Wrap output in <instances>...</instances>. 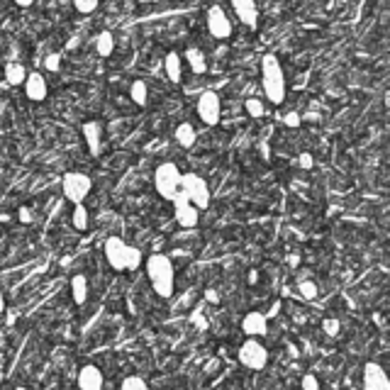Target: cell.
Returning <instances> with one entry per match:
<instances>
[{
    "label": "cell",
    "mask_w": 390,
    "mask_h": 390,
    "mask_svg": "<svg viewBox=\"0 0 390 390\" xmlns=\"http://www.w3.org/2000/svg\"><path fill=\"white\" fill-rule=\"evenodd\" d=\"M298 164L303 166V169H312V156L310 154H300Z\"/></svg>",
    "instance_id": "cell-34"
},
{
    "label": "cell",
    "mask_w": 390,
    "mask_h": 390,
    "mask_svg": "<svg viewBox=\"0 0 390 390\" xmlns=\"http://www.w3.org/2000/svg\"><path fill=\"white\" fill-rule=\"evenodd\" d=\"M181 169L171 161L166 164L156 166V174H154V186H156V193L161 195L164 200H174V195L181 191Z\"/></svg>",
    "instance_id": "cell-3"
},
{
    "label": "cell",
    "mask_w": 390,
    "mask_h": 390,
    "mask_svg": "<svg viewBox=\"0 0 390 390\" xmlns=\"http://www.w3.org/2000/svg\"><path fill=\"white\" fill-rule=\"evenodd\" d=\"M232 5L242 25H247V27L259 25V8H256V0H232Z\"/></svg>",
    "instance_id": "cell-14"
},
{
    "label": "cell",
    "mask_w": 390,
    "mask_h": 390,
    "mask_svg": "<svg viewBox=\"0 0 390 390\" xmlns=\"http://www.w3.org/2000/svg\"><path fill=\"white\" fill-rule=\"evenodd\" d=\"M130 98H132V103L139 105V108H144L147 105V98H149V88H147V83L144 81H135L130 86Z\"/></svg>",
    "instance_id": "cell-22"
},
{
    "label": "cell",
    "mask_w": 390,
    "mask_h": 390,
    "mask_svg": "<svg viewBox=\"0 0 390 390\" xmlns=\"http://www.w3.org/2000/svg\"><path fill=\"white\" fill-rule=\"evenodd\" d=\"M142 264V252L137 247H127V271H137Z\"/></svg>",
    "instance_id": "cell-27"
},
{
    "label": "cell",
    "mask_w": 390,
    "mask_h": 390,
    "mask_svg": "<svg viewBox=\"0 0 390 390\" xmlns=\"http://www.w3.org/2000/svg\"><path fill=\"white\" fill-rule=\"evenodd\" d=\"M261 86L273 105H281L286 100V74H283L281 61L273 54H266L261 59Z\"/></svg>",
    "instance_id": "cell-2"
},
{
    "label": "cell",
    "mask_w": 390,
    "mask_h": 390,
    "mask_svg": "<svg viewBox=\"0 0 390 390\" xmlns=\"http://www.w3.org/2000/svg\"><path fill=\"white\" fill-rule=\"evenodd\" d=\"M208 300H215V303H217V293L215 291H208Z\"/></svg>",
    "instance_id": "cell-38"
},
{
    "label": "cell",
    "mask_w": 390,
    "mask_h": 390,
    "mask_svg": "<svg viewBox=\"0 0 390 390\" xmlns=\"http://www.w3.org/2000/svg\"><path fill=\"white\" fill-rule=\"evenodd\" d=\"M244 110H247L249 117H264V103H261L259 98H247V103H244Z\"/></svg>",
    "instance_id": "cell-25"
},
{
    "label": "cell",
    "mask_w": 390,
    "mask_h": 390,
    "mask_svg": "<svg viewBox=\"0 0 390 390\" xmlns=\"http://www.w3.org/2000/svg\"><path fill=\"white\" fill-rule=\"evenodd\" d=\"M283 122H286L288 127H300V115L298 113H288V115H283Z\"/></svg>",
    "instance_id": "cell-33"
},
{
    "label": "cell",
    "mask_w": 390,
    "mask_h": 390,
    "mask_svg": "<svg viewBox=\"0 0 390 390\" xmlns=\"http://www.w3.org/2000/svg\"><path fill=\"white\" fill-rule=\"evenodd\" d=\"M303 390H322L320 381H317L312 373H305V376H303Z\"/></svg>",
    "instance_id": "cell-31"
},
{
    "label": "cell",
    "mask_w": 390,
    "mask_h": 390,
    "mask_svg": "<svg viewBox=\"0 0 390 390\" xmlns=\"http://www.w3.org/2000/svg\"><path fill=\"white\" fill-rule=\"evenodd\" d=\"M5 78H8V83L10 86H22L25 83V78H27V71H25V66L22 64H8L5 66Z\"/></svg>",
    "instance_id": "cell-21"
},
{
    "label": "cell",
    "mask_w": 390,
    "mask_h": 390,
    "mask_svg": "<svg viewBox=\"0 0 390 390\" xmlns=\"http://www.w3.org/2000/svg\"><path fill=\"white\" fill-rule=\"evenodd\" d=\"M186 61L188 64H191V69H193V74H205V71H208V59H205V54L200 52L198 47H191L186 52Z\"/></svg>",
    "instance_id": "cell-18"
},
{
    "label": "cell",
    "mask_w": 390,
    "mask_h": 390,
    "mask_svg": "<svg viewBox=\"0 0 390 390\" xmlns=\"http://www.w3.org/2000/svg\"><path fill=\"white\" fill-rule=\"evenodd\" d=\"M364 390H390V381L381 364L369 361L364 366Z\"/></svg>",
    "instance_id": "cell-10"
},
{
    "label": "cell",
    "mask_w": 390,
    "mask_h": 390,
    "mask_svg": "<svg viewBox=\"0 0 390 390\" xmlns=\"http://www.w3.org/2000/svg\"><path fill=\"white\" fill-rule=\"evenodd\" d=\"M127 247L120 237H108L105 239V259L115 271H127Z\"/></svg>",
    "instance_id": "cell-9"
},
{
    "label": "cell",
    "mask_w": 390,
    "mask_h": 390,
    "mask_svg": "<svg viewBox=\"0 0 390 390\" xmlns=\"http://www.w3.org/2000/svg\"><path fill=\"white\" fill-rule=\"evenodd\" d=\"M20 220H22V222H32L30 210H27V208H20Z\"/></svg>",
    "instance_id": "cell-35"
},
{
    "label": "cell",
    "mask_w": 390,
    "mask_h": 390,
    "mask_svg": "<svg viewBox=\"0 0 390 390\" xmlns=\"http://www.w3.org/2000/svg\"><path fill=\"white\" fill-rule=\"evenodd\" d=\"M176 142L181 144L183 149H191L195 144V127L191 122H181V125L176 127Z\"/></svg>",
    "instance_id": "cell-20"
},
{
    "label": "cell",
    "mask_w": 390,
    "mask_h": 390,
    "mask_svg": "<svg viewBox=\"0 0 390 390\" xmlns=\"http://www.w3.org/2000/svg\"><path fill=\"white\" fill-rule=\"evenodd\" d=\"M5 310V295H3V288H0V312Z\"/></svg>",
    "instance_id": "cell-37"
},
{
    "label": "cell",
    "mask_w": 390,
    "mask_h": 390,
    "mask_svg": "<svg viewBox=\"0 0 390 390\" xmlns=\"http://www.w3.org/2000/svg\"><path fill=\"white\" fill-rule=\"evenodd\" d=\"M239 361H242V366H247V369L252 371H264L266 364H269V351H266V347L259 339L249 337L247 342L239 347Z\"/></svg>",
    "instance_id": "cell-5"
},
{
    "label": "cell",
    "mask_w": 390,
    "mask_h": 390,
    "mask_svg": "<svg viewBox=\"0 0 390 390\" xmlns=\"http://www.w3.org/2000/svg\"><path fill=\"white\" fill-rule=\"evenodd\" d=\"M298 293L303 295L305 300L317 298V283H312V281H303V283H298Z\"/></svg>",
    "instance_id": "cell-29"
},
{
    "label": "cell",
    "mask_w": 390,
    "mask_h": 390,
    "mask_svg": "<svg viewBox=\"0 0 390 390\" xmlns=\"http://www.w3.org/2000/svg\"><path fill=\"white\" fill-rule=\"evenodd\" d=\"M98 3L100 0H74V8L81 15H91V13H96L98 10Z\"/></svg>",
    "instance_id": "cell-28"
},
{
    "label": "cell",
    "mask_w": 390,
    "mask_h": 390,
    "mask_svg": "<svg viewBox=\"0 0 390 390\" xmlns=\"http://www.w3.org/2000/svg\"><path fill=\"white\" fill-rule=\"evenodd\" d=\"M15 390H27V388H15Z\"/></svg>",
    "instance_id": "cell-39"
},
{
    "label": "cell",
    "mask_w": 390,
    "mask_h": 390,
    "mask_svg": "<svg viewBox=\"0 0 390 390\" xmlns=\"http://www.w3.org/2000/svg\"><path fill=\"white\" fill-rule=\"evenodd\" d=\"M44 66H47L49 71H59V66H61V59H59V54H49V57L44 59Z\"/></svg>",
    "instance_id": "cell-32"
},
{
    "label": "cell",
    "mask_w": 390,
    "mask_h": 390,
    "mask_svg": "<svg viewBox=\"0 0 390 390\" xmlns=\"http://www.w3.org/2000/svg\"><path fill=\"white\" fill-rule=\"evenodd\" d=\"M71 222H74V227L78 232H86L88 230V210L83 203L74 205V215H71Z\"/></svg>",
    "instance_id": "cell-24"
},
{
    "label": "cell",
    "mask_w": 390,
    "mask_h": 390,
    "mask_svg": "<svg viewBox=\"0 0 390 390\" xmlns=\"http://www.w3.org/2000/svg\"><path fill=\"white\" fill-rule=\"evenodd\" d=\"M181 191L188 195L193 208L205 210L210 205V188L205 183L203 176H195V174H183L181 178Z\"/></svg>",
    "instance_id": "cell-4"
},
{
    "label": "cell",
    "mask_w": 390,
    "mask_h": 390,
    "mask_svg": "<svg viewBox=\"0 0 390 390\" xmlns=\"http://www.w3.org/2000/svg\"><path fill=\"white\" fill-rule=\"evenodd\" d=\"M61 188H64L66 200H71L74 205H78L88 198V193H91V188H93V181L86 174H76V171H71V174L64 176Z\"/></svg>",
    "instance_id": "cell-6"
},
{
    "label": "cell",
    "mask_w": 390,
    "mask_h": 390,
    "mask_svg": "<svg viewBox=\"0 0 390 390\" xmlns=\"http://www.w3.org/2000/svg\"><path fill=\"white\" fill-rule=\"evenodd\" d=\"M147 276L149 283L156 291V295L161 298H171L174 295V286H176V271L174 264L166 254H152L147 259Z\"/></svg>",
    "instance_id": "cell-1"
},
{
    "label": "cell",
    "mask_w": 390,
    "mask_h": 390,
    "mask_svg": "<svg viewBox=\"0 0 390 390\" xmlns=\"http://www.w3.org/2000/svg\"><path fill=\"white\" fill-rule=\"evenodd\" d=\"M266 330H269V320H266V315L264 312H249L247 317L242 320V332L247 334V337H254V339H259V337H264Z\"/></svg>",
    "instance_id": "cell-13"
},
{
    "label": "cell",
    "mask_w": 390,
    "mask_h": 390,
    "mask_svg": "<svg viewBox=\"0 0 390 390\" xmlns=\"http://www.w3.org/2000/svg\"><path fill=\"white\" fill-rule=\"evenodd\" d=\"M339 330H342V325H339V320H334V317H327V320L322 322V332H325L327 337H337Z\"/></svg>",
    "instance_id": "cell-30"
},
{
    "label": "cell",
    "mask_w": 390,
    "mask_h": 390,
    "mask_svg": "<svg viewBox=\"0 0 390 390\" xmlns=\"http://www.w3.org/2000/svg\"><path fill=\"white\" fill-rule=\"evenodd\" d=\"M120 390H149V386H147V381H144V378H139V376H127L125 381H122Z\"/></svg>",
    "instance_id": "cell-26"
},
{
    "label": "cell",
    "mask_w": 390,
    "mask_h": 390,
    "mask_svg": "<svg viewBox=\"0 0 390 390\" xmlns=\"http://www.w3.org/2000/svg\"><path fill=\"white\" fill-rule=\"evenodd\" d=\"M71 295H74V303L83 305L88 300V278L83 273H76L71 278Z\"/></svg>",
    "instance_id": "cell-16"
},
{
    "label": "cell",
    "mask_w": 390,
    "mask_h": 390,
    "mask_svg": "<svg viewBox=\"0 0 390 390\" xmlns=\"http://www.w3.org/2000/svg\"><path fill=\"white\" fill-rule=\"evenodd\" d=\"M32 3H35V0H15V5H20V8H30Z\"/></svg>",
    "instance_id": "cell-36"
},
{
    "label": "cell",
    "mask_w": 390,
    "mask_h": 390,
    "mask_svg": "<svg viewBox=\"0 0 390 390\" xmlns=\"http://www.w3.org/2000/svg\"><path fill=\"white\" fill-rule=\"evenodd\" d=\"M25 93H27V98L35 100V103H42V100H47V93H49L47 78L39 74V71H32V74H27V78H25Z\"/></svg>",
    "instance_id": "cell-11"
},
{
    "label": "cell",
    "mask_w": 390,
    "mask_h": 390,
    "mask_svg": "<svg viewBox=\"0 0 390 390\" xmlns=\"http://www.w3.org/2000/svg\"><path fill=\"white\" fill-rule=\"evenodd\" d=\"M103 386H105V378L98 366L88 364L78 371V388L81 390H103Z\"/></svg>",
    "instance_id": "cell-12"
},
{
    "label": "cell",
    "mask_w": 390,
    "mask_h": 390,
    "mask_svg": "<svg viewBox=\"0 0 390 390\" xmlns=\"http://www.w3.org/2000/svg\"><path fill=\"white\" fill-rule=\"evenodd\" d=\"M200 220L198 215V208H193V205H183V208H176V222L181 227H195Z\"/></svg>",
    "instance_id": "cell-19"
},
{
    "label": "cell",
    "mask_w": 390,
    "mask_h": 390,
    "mask_svg": "<svg viewBox=\"0 0 390 390\" xmlns=\"http://www.w3.org/2000/svg\"><path fill=\"white\" fill-rule=\"evenodd\" d=\"M164 71H166V78H169L171 83H178L181 81V57H178L176 52H169L164 59Z\"/></svg>",
    "instance_id": "cell-17"
},
{
    "label": "cell",
    "mask_w": 390,
    "mask_h": 390,
    "mask_svg": "<svg viewBox=\"0 0 390 390\" xmlns=\"http://www.w3.org/2000/svg\"><path fill=\"white\" fill-rule=\"evenodd\" d=\"M83 137H86V144H88V152H91L93 156L100 154V142H103V127L98 125V122H86L83 125Z\"/></svg>",
    "instance_id": "cell-15"
},
{
    "label": "cell",
    "mask_w": 390,
    "mask_h": 390,
    "mask_svg": "<svg viewBox=\"0 0 390 390\" xmlns=\"http://www.w3.org/2000/svg\"><path fill=\"white\" fill-rule=\"evenodd\" d=\"M198 115L205 125H217L222 115V105H220V96L215 91H205L203 96L198 98Z\"/></svg>",
    "instance_id": "cell-7"
},
{
    "label": "cell",
    "mask_w": 390,
    "mask_h": 390,
    "mask_svg": "<svg viewBox=\"0 0 390 390\" xmlns=\"http://www.w3.org/2000/svg\"><path fill=\"white\" fill-rule=\"evenodd\" d=\"M96 49H98L100 57H110V54H113V49H115V39H113V35H110L108 30L100 32V35H98V39H96Z\"/></svg>",
    "instance_id": "cell-23"
},
{
    "label": "cell",
    "mask_w": 390,
    "mask_h": 390,
    "mask_svg": "<svg viewBox=\"0 0 390 390\" xmlns=\"http://www.w3.org/2000/svg\"><path fill=\"white\" fill-rule=\"evenodd\" d=\"M208 30L215 39H227L232 35V20L227 18L225 8L213 5V8L208 10Z\"/></svg>",
    "instance_id": "cell-8"
}]
</instances>
